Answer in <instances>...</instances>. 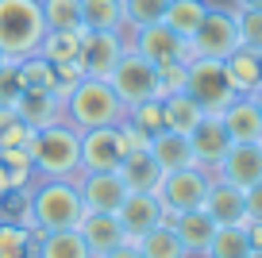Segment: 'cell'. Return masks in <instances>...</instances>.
Here are the masks:
<instances>
[{"mask_svg":"<svg viewBox=\"0 0 262 258\" xmlns=\"http://www.w3.org/2000/svg\"><path fill=\"white\" fill-rule=\"evenodd\" d=\"M47 35L39 0H0V50L8 62L27 54H39V42Z\"/></svg>","mask_w":262,"mask_h":258,"instance_id":"obj_4","label":"cell"},{"mask_svg":"<svg viewBox=\"0 0 262 258\" xmlns=\"http://www.w3.org/2000/svg\"><path fill=\"white\" fill-rule=\"evenodd\" d=\"M12 108H16V116L31 131H42V127H50V123L62 120V97L50 93V89H24Z\"/></svg>","mask_w":262,"mask_h":258,"instance_id":"obj_19","label":"cell"},{"mask_svg":"<svg viewBox=\"0 0 262 258\" xmlns=\"http://www.w3.org/2000/svg\"><path fill=\"white\" fill-rule=\"evenodd\" d=\"M231 8H262V0H231Z\"/></svg>","mask_w":262,"mask_h":258,"instance_id":"obj_47","label":"cell"},{"mask_svg":"<svg viewBox=\"0 0 262 258\" xmlns=\"http://www.w3.org/2000/svg\"><path fill=\"white\" fill-rule=\"evenodd\" d=\"M251 254V243H247L243 224L239 227H216L212 243H208L205 258H247Z\"/></svg>","mask_w":262,"mask_h":258,"instance_id":"obj_32","label":"cell"},{"mask_svg":"<svg viewBox=\"0 0 262 258\" xmlns=\"http://www.w3.org/2000/svg\"><path fill=\"white\" fill-rule=\"evenodd\" d=\"M120 178H123V185H127L131 193H155L158 181H162V169L150 158V150H131V154H123V162H120Z\"/></svg>","mask_w":262,"mask_h":258,"instance_id":"obj_24","label":"cell"},{"mask_svg":"<svg viewBox=\"0 0 262 258\" xmlns=\"http://www.w3.org/2000/svg\"><path fill=\"white\" fill-rule=\"evenodd\" d=\"M123 154H127V150H123V139H120V123H116V127L81 131V169H85V174L120 169Z\"/></svg>","mask_w":262,"mask_h":258,"instance_id":"obj_11","label":"cell"},{"mask_svg":"<svg viewBox=\"0 0 262 258\" xmlns=\"http://www.w3.org/2000/svg\"><path fill=\"white\" fill-rule=\"evenodd\" d=\"M220 120L231 143H262V112L251 97H235L220 112Z\"/></svg>","mask_w":262,"mask_h":258,"instance_id":"obj_20","label":"cell"},{"mask_svg":"<svg viewBox=\"0 0 262 258\" xmlns=\"http://www.w3.org/2000/svg\"><path fill=\"white\" fill-rule=\"evenodd\" d=\"M8 193H12V189H8V169H4V162H0V201H4Z\"/></svg>","mask_w":262,"mask_h":258,"instance_id":"obj_46","label":"cell"},{"mask_svg":"<svg viewBox=\"0 0 262 258\" xmlns=\"http://www.w3.org/2000/svg\"><path fill=\"white\" fill-rule=\"evenodd\" d=\"M27 197H31V220H35V227H42V231L77 227L81 216L89 212L74 178H39L31 189H27Z\"/></svg>","mask_w":262,"mask_h":258,"instance_id":"obj_2","label":"cell"},{"mask_svg":"<svg viewBox=\"0 0 262 258\" xmlns=\"http://www.w3.org/2000/svg\"><path fill=\"white\" fill-rule=\"evenodd\" d=\"M123 39H127V50L143 54L150 66L193 62V47H189V39L173 35L162 19H158V24H147V27H135V31H127V27H123Z\"/></svg>","mask_w":262,"mask_h":258,"instance_id":"obj_8","label":"cell"},{"mask_svg":"<svg viewBox=\"0 0 262 258\" xmlns=\"http://www.w3.org/2000/svg\"><path fill=\"white\" fill-rule=\"evenodd\" d=\"M247 258H262V250H251V254H247Z\"/></svg>","mask_w":262,"mask_h":258,"instance_id":"obj_49","label":"cell"},{"mask_svg":"<svg viewBox=\"0 0 262 258\" xmlns=\"http://www.w3.org/2000/svg\"><path fill=\"white\" fill-rule=\"evenodd\" d=\"M108 85L112 93L123 100V108H135L143 100L158 97V70L135 50H123V58L116 62V70L108 73Z\"/></svg>","mask_w":262,"mask_h":258,"instance_id":"obj_6","label":"cell"},{"mask_svg":"<svg viewBox=\"0 0 262 258\" xmlns=\"http://www.w3.org/2000/svg\"><path fill=\"white\" fill-rule=\"evenodd\" d=\"M155 70H158V100L173 97V93H185L189 62H166V66H155Z\"/></svg>","mask_w":262,"mask_h":258,"instance_id":"obj_38","label":"cell"},{"mask_svg":"<svg viewBox=\"0 0 262 258\" xmlns=\"http://www.w3.org/2000/svg\"><path fill=\"white\" fill-rule=\"evenodd\" d=\"M201 208L216 220V227H239L247 220V197H243L239 185H231V181H224V178H212Z\"/></svg>","mask_w":262,"mask_h":258,"instance_id":"obj_15","label":"cell"},{"mask_svg":"<svg viewBox=\"0 0 262 258\" xmlns=\"http://www.w3.org/2000/svg\"><path fill=\"white\" fill-rule=\"evenodd\" d=\"M185 93L201 104L205 116H220L235 100V89H231L220 58H193L189 62V77H185Z\"/></svg>","mask_w":262,"mask_h":258,"instance_id":"obj_5","label":"cell"},{"mask_svg":"<svg viewBox=\"0 0 262 258\" xmlns=\"http://www.w3.org/2000/svg\"><path fill=\"white\" fill-rule=\"evenodd\" d=\"M0 162H4V169H8V189H31L35 181H39L35 162H31V150H27V146L0 150Z\"/></svg>","mask_w":262,"mask_h":258,"instance_id":"obj_31","label":"cell"},{"mask_svg":"<svg viewBox=\"0 0 262 258\" xmlns=\"http://www.w3.org/2000/svg\"><path fill=\"white\" fill-rule=\"evenodd\" d=\"M116 220H120L127 243H135L139 235H147L158 224H166V208L155 193H127V201L116 208Z\"/></svg>","mask_w":262,"mask_h":258,"instance_id":"obj_13","label":"cell"},{"mask_svg":"<svg viewBox=\"0 0 262 258\" xmlns=\"http://www.w3.org/2000/svg\"><path fill=\"white\" fill-rule=\"evenodd\" d=\"M123 50H127V39H123V31H85L77 62H81L85 77L108 81V73L116 70V62L123 58Z\"/></svg>","mask_w":262,"mask_h":258,"instance_id":"obj_10","label":"cell"},{"mask_svg":"<svg viewBox=\"0 0 262 258\" xmlns=\"http://www.w3.org/2000/svg\"><path fill=\"white\" fill-rule=\"evenodd\" d=\"M77 235L85 239V247H89L93 258H100V254H108L112 247L127 243V235H123L116 212H85L81 224H77Z\"/></svg>","mask_w":262,"mask_h":258,"instance_id":"obj_18","label":"cell"},{"mask_svg":"<svg viewBox=\"0 0 262 258\" xmlns=\"http://www.w3.org/2000/svg\"><path fill=\"white\" fill-rule=\"evenodd\" d=\"M162 120H166V131L189 135L196 123L205 120V112H201V104L189 93H173V97H162Z\"/></svg>","mask_w":262,"mask_h":258,"instance_id":"obj_25","label":"cell"},{"mask_svg":"<svg viewBox=\"0 0 262 258\" xmlns=\"http://www.w3.org/2000/svg\"><path fill=\"white\" fill-rule=\"evenodd\" d=\"M31 162L39 178H77L81 174V131L66 120L35 131L31 139Z\"/></svg>","mask_w":262,"mask_h":258,"instance_id":"obj_3","label":"cell"},{"mask_svg":"<svg viewBox=\"0 0 262 258\" xmlns=\"http://www.w3.org/2000/svg\"><path fill=\"white\" fill-rule=\"evenodd\" d=\"M150 158L158 162V169H162V174L196 166L193 146H189V135H178V131H158V135L150 139Z\"/></svg>","mask_w":262,"mask_h":258,"instance_id":"obj_23","label":"cell"},{"mask_svg":"<svg viewBox=\"0 0 262 258\" xmlns=\"http://www.w3.org/2000/svg\"><path fill=\"white\" fill-rule=\"evenodd\" d=\"M127 120L135 123L139 131H147L150 139L158 135V131H166V120H162V100H143V104H135V108H127Z\"/></svg>","mask_w":262,"mask_h":258,"instance_id":"obj_37","label":"cell"},{"mask_svg":"<svg viewBox=\"0 0 262 258\" xmlns=\"http://www.w3.org/2000/svg\"><path fill=\"white\" fill-rule=\"evenodd\" d=\"M205 12H208V0H170L162 24L170 27L173 35H181V39H193V31L201 27Z\"/></svg>","mask_w":262,"mask_h":258,"instance_id":"obj_26","label":"cell"},{"mask_svg":"<svg viewBox=\"0 0 262 258\" xmlns=\"http://www.w3.org/2000/svg\"><path fill=\"white\" fill-rule=\"evenodd\" d=\"M0 258H31V231L24 224L0 220Z\"/></svg>","mask_w":262,"mask_h":258,"instance_id":"obj_35","label":"cell"},{"mask_svg":"<svg viewBox=\"0 0 262 258\" xmlns=\"http://www.w3.org/2000/svg\"><path fill=\"white\" fill-rule=\"evenodd\" d=\"M81 77H85V70H81L77 58H74V62H58L54 66V93H58V97H66V93L74 89Z\"/></svg>","mask_w":262,"mask_h":258,"instance_id":"obj_40","label":"cell"},{"mask_svg":"<svg viewBox=\"0 0 262 258\" xmlns=\"http://www.w3.org/2000/svg\"><path fill=\"white\" fill-rule=\"evenodd\" d=\"M189 146H193L196 166H205L208 174H216V166L224 162V154L231 150V139H228V131H224V120L220 116H205V120L189 131Z\"/></svg>","mask_w":262,"mask_h":258,"instance_id":"obj_14","label":"cell"},{"mask_svg":"<svg viewBox=\"0 0 262 258\" xmlns=\"http://www.w3.org/2000/svg\"><path fill=\"white\" fill-rule=\"evenodd\" d=\"M77 189H81V201L89 212H116L123 201H127L131 189L123 185L120 169H100V174H77Z\"/></svg>","mask_w":262,"mask_h":258,"instance_id":"obj_12","label":"cell"},{"mask_svg":"<svg viewBox=\"0 0 262 258\" xmlns=\"http://www.w3.org/2000/svg\"><path fill=\"white\" fill-rule=\"evenodd\" d=\"M220 62H224V73H228L235 97H251L262 85V54H254V50H247V47H235L228 58H220Z\"/></svg>","mask_w":262,"mask_h":258,"instance_id":"obj_22","label":"cell"},{"mask_svg":"<svg viewBox=\"0 0 262 258\" xmlns=\"http://www.w3.org/2000/svg\"><path fill=\"white\" fill-rule=\"evenodd\" d=\"M47 31H74L81 24V0H39Z\"/></svg>","mask_w":262,"mask_h":258,"instance_id":"obj_30","label":"cell"},{"mask_svg":"<svg viewBox=\"0 0 262 258\" xmlns=\"http://www.w3.org/2000/svg\"><path fill=\"white\" fill-rule=\"evenodd\" d=\"M135 247H139L143 258H189L185 247H181V239H178V231H173L170 224H158L155 231L139 235Z\"/></svg>","mask_w":262,"mask_h":258,"instance_id":"obj_29","label":"cell"},{"mask_svg":"<svg viewBox=\"0 0 262 258\" xmlns=\"http://www.w3.org/2000/svg\"><path fill=\"white\" fill-rule=\"evenodd\" d=\"M212 178H224L239 189H251L254 181H262V146L258 143H231V150L224 154V162L216 166Z\"/></svg>","mask_w":262,"mask_h":258,"instance_id":"obj_16","label":"cell"},{"mask_svg":"<svg viewBox=\"0 0 262 258\" xmlns=\"http://www.w3.org/2000/svg\"><path fill=\"white\" fill-rule=\"evenodd\" d=\"M16 66H19L24 89H50L54 93V66H50L42 54H27V58H19Z\"/></svg>","mask_w":262,"mask_h":258,"instance_id":"obj_34","label":"cell"},{"mask_svg":"<svg viewBox=\"0 0 262 258\" xmlns=\"http://www.w3.org/2000/svg\"><path fill=\"white\" fill-rule=\"evenodd\" d=\"M120 139H123V150H127V154L131 150H150V135H147V131H139L127 116L120 120Z\"/></svg>","mask_w":262,"mask_h":258,"instance_id":"obj_41","label":"cell"},{"mask_svg":"<svg viewBox=\"0 0 262 258\" xmlns=\"http://www.w3.org/2000/svg\"><path fill=\"white\" fill-rule=\"evenodd\" d=\"M123 4V27L135 31V27H147V24H158L166 16V4L170 0H120Z\"/></svg>","mask_w":262,"mask_h":258,"instance_id":"obj_33","label":"cell"},{"mask_svg":"<svg viewBox=\"0 0 262 258\" xmlns=\"http://www.w3.org/2000/svg\"><path fill=\"white\" fill-rule=\"evenodd\" d=\"M235 24H239V47L262 54V8H235Z\"/></svg>","mask_w":262,"mask_h":258,"instance_id":"obj_36","label":"cell"},{"mask_svg":"<svg viewBox=\"0 0 262 258\" xmlns=\"http://www.w3.org/2000/svg\"><path fill=\"white\" fill-rule=\"evenodd\" d=\"M243 231H247L251 250H262V220H243Z\"/></svg>","mask_w":262,"mask_h":258,"instance_id":"obj_44","label":"cell"},{"mask_svg":"<svg viewBox=\"0 0 262 258\" xmlns=\"http://www.w3.org/2000/svg\"><path fill=\"white\" fill-rule=\"evenodd\" d=\"M31 139H35V131L27 127L24 120H16L4 135H0V150H16V146H31Z\"/></svg>","mask_w":262,"mask_h":258,"instance_id":"obj_42","label":"cell"},{"mask_svg":"<svg viewBox=\"0 0 262 258\" xmlns=\"http://www.w3.org/2000/svg\"><path fill=\"white\" fill-rule=\"evenodd\" d=\"M24 93V81H19V66L16 62H4L0 66V108H12Z\"/></svg>","mask_w":262,"mask_h":258,"instance_id":"obj_39","label":"cell"},{"mask_svg":"<svg viewBox=\"0 0 262 258\" xmlns=\"http://www.w3.org/2000/svg\"><path fill=\"white\" fill-rule=\"evenodd\" d=\"M193 58H228L239 47V24H235V8L228 4H208L201 27L189 39Z\"/></svg>","mask_w":262,"mask_h":258,"instance_id":"obj_7","label":"cell"},{"mask_svg":"<svg viewBox=\"0 0 262 258\" xmlns=\"http://www.w3.org/2000/svg\"><path fill=\"white\" fill-rule=\"evenodd\" d=\"M208 181H212V174H208L205 166H185V169H173V174H162L155 197L162 201L166 212L178 216V212H189V208H201V204H205Z\"/></svg>","mask_w":262,"mask_h":258,"instance_id":"obj_9","label":"cell"},{"mask_svg":"<svg viewBox=\"0 0 262 258\" xmlns=\"http://www.w3.org/2000/svg\"><path fill=\"white\" fill-rule=\"evenodd\" d=\"M4 62H8V58H4V50H0V66H4Z\"/></svg>","mask_w":262,"mask_h":258,"instance_id":"obj_50","label":"cell"},{"mask_svg":"<svg viewBox=\"0 0 262 258\" xmlns=\"http://www.w3.org/2000/svg\"><path fill=\"white\" fill-rule=\"evenodd\" d=\"M251 100H254V104H258V112H262V85H258V89L251 93Z\"/></svg>","mask_w":262,"mask_h":258,"instance_id":"obj_48","label":"cell"},{"mask_svg":"<svg viewBox=\"0 0 262 258\" xmlns=\"http://www.w3.org/2000/svg\"><path fill=\"white\" fill-rule=\"evenodd\" d=\"M100 258H143V254H139L135 243H120V247H112L108 254H100Z\"/></svg>","mask_w":262,"mask_h":258,"instance_id":"obj_45","label":"cell"},{"mask_svg":"<svg viewBox=\"0 0 262 258\" xmlns=\"http://www.w3.org/2000/svg\"><path fill=\"white\" fill-rule=\"evenodd\" d=\"M258 146H262V143H258Z\"/></svg>","mask_w":262,"mask_h":258,"instance_id":"obj_51","label":"cell"},{"mask_svg":"<svg viewBox=\"0 0 262 258\" xmlns=\"http://www.w3.org/2000/svg\"><path fill=\"white\" fill-rule=\"evenodd\" d=\"M31 258H93V254L77 235V227H66V231L31 227Z\"/></svg>","mask_w":262,"mask_h":258,"instance_id":"obj_21","label":"cell"},{"mask_svg":"<svg viewBox=\"0 0 262 258\" xmlns=\"http://www.w3.org/2000/svg\"><path fill=\"white\" fill-rule=\"evenodd\" d=\"M170 227L178 231V239H181V247H185L189 258H205L208 243H212V235H216V220L208 216L205 208H189V212L170 216Z\"/></svg>","mask_w":262,"mask_h":258,"instance_id":"obj_17","label":"cell"},{"mask_svg":"<svg viewBox=\"0 0 262 258\" xmlns=\"http://www.w3.org/2000/svg\"><path fill=\"white\" fill-rule=\"evenodd\" d=\"M81 39H85V27H74V31H47L39 42V54L47 58L50 66L58 62H74L81 54Z\"/></svg>","mask_w":262,"mask_h":258,"instance_id":"obj_28","label":"cell"},{"mask_svg":"<svg viewBox=\"0 0 262 258\" xmlns=\"http://www.w3.org/2000/svg\"><path fill=\"white\" fill-rule=\"evenodd\" d=\"M85 31H123V4L120 0H81Z\"/></svg>","mask_w":262,"mask_h":258,"instance_id":"obj_27","label":"cell"},{"mask_svg":"<svg viewBox=\"0 0 262 258\" xmlns=\"http://www.w3.org/2000/svg\"><path fill=\"white\" fill-rule=\"evenodd\" d=\"M127 116L123 100L112 93L108 81L97 77H81L74 89L62 97V120L77 131H93V127H116Z\"/></svg>","mask_w":262,"mask_h":258,"instance_id":"obj_1","label":"cell"},{"mask_svg":"<svg viewBox=\"0 0 262 258\" xmlns=\"http://www.w3.org/2000/svg\"><path fill=\"white\" fill-rule=\"evenodd\" d=\"M243 197H247V220H262V181L243 189Z\"/></svg>","mask_w":262,"mask_h":258,"instance_id":"obj_43","label":"cell"}]
</instances>
